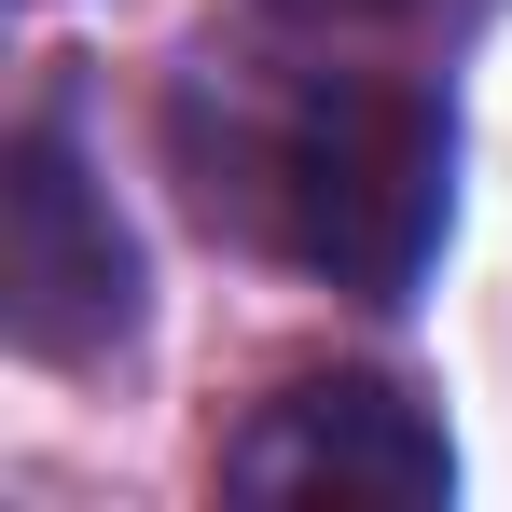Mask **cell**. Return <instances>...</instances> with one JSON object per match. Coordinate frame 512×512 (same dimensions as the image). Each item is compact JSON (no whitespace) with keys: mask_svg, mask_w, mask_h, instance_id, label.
<instances>
[{"mask_svg":"<svg viewBox=\"0 0 512 512\" xmlns=\"http://www.w3.org/2000/svg\"><path fill=\"white\" fill-rule=\"evenodd\" d=\"M167 153L180 194L250 236V250L333 277L360 305L416 291L429 236H443V194H457V139L416 84H374V70H263V56H208L167 97Z\"/></svg>","mask_w":512,"mask_h":512,"instance_id":"6da1fadb","label":"cell"},{"mask_svg":"<svg viewBox=\"0 0 512 512\" xmlns=\"http://www.w3.org/2000/svg\"><path fill=\"white\" fill-rule=\"evenodd\" d=\"M0 319L28 360H97L139 319V250L56 125H14L0 153Z\"/></svg>","mask_w":512,"mask_h":512,"instance_id":"7a4b0ae2","label":"cell"},{"mask_svg":"<svg viewBox=\"0 0 512 512\" xmlns=\"http://www.w3.org/2000/svg\"><path fill=\"white\" fill-rule=\"evenodd\" d=\"M222 485L236 499H305V512H429L457 485V457L388 374H305L222 443Z\"/></svg>","mask_w":512,"mask_h":512,"instance_id":"3957f363","label":"cell"},{"mask_svg":"<svg viewBox=\"0 0 512 512\" xmlns=\"http://www.w3.org/2000/svg\"><path fill=\"white\" fill-rule=\"evenodd\" d=\"M277 14H305V28H346V14H388V0H277Z\"/></svg>","mask_w":512,"mask_h":512,"instance_id":"277c9868","label":"cell"}]
</instances>
